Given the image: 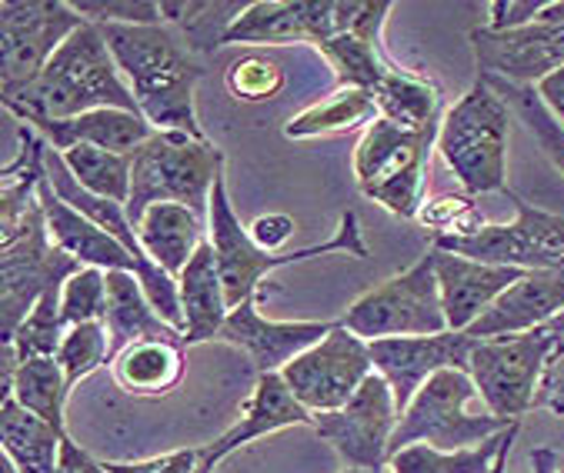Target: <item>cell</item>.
Returning <instances> with one entry per match:
<instances>
[{
	"label": "cell",
	"mask_w": 564,
	"mask_h": 473,
	"mask_svg": "<svg viewBox=\"0 0 564 473\" xmlns=\"http://www.w3.org/2000/svg\"><path fill=\"white\" fill-rule=\"evenodd\" d=\"M115 54L144 121L154 131H181L204 138L194 90L204 77L197 54L167 24H97Z\"/></svg>",
	"instance_id": "obj_1"
},
{
	"label": "cell",
	"mask_w": 564,
	"mask_h": 473,
	"mask_svg": "<svg viewBox=\"0 0 564 473\" xmlns=\"http://www.w3.org/2000/svg\"><path fill=\"white\" fill-rule=\"evenodd\" d=\"M104 107L141 113L100 28L90 21H84L67 37V44L54 54V61L28 90L4 100V110L14 113L21 124L70 121V117Z\"/></svg>",
	"instance_id": "obj_2"
},
{
	"label": "cell",
	"mask_w": 564,
	"mask_h": 473,
	"mask_svg": "<svg viewBox=\"0 0 564 473\" xmlns=\"http://www.w3.org/2000/svg\"><path fill=\"white\" fill-rule=\"evenodd\" d=\"M207 241L214 248L217 271H220L224 294H228V307L231 310L241 307L251 297H261L264 277L271 271H278V267H291V264L314 261V257H324V254H345V257H355V261H368L371 257L365 237H361V223H358V213L355 210H345L341 213V227H337V233L330 237V241H324V244H311V248L288 251V254H268V251H261L251 241L248 227L238 220L224 177L214 184V194H210Z\"/></svg>",
	"instance_id": "obj_3"
},
{
	"label": "cell",
	"mask_w": 564,
	"mask_h": 473,
	"mask_svg": "<svg viewBox=\"0 0 564 473\" xmlns=\"http://www.w3.org/2000/svg\"><path fill=\"white\" fill-rule=\"evenodd\" d=\"M508 121L511 107L481 77L471 90L447 107L437 154L447 170L458 177L465 194H508Z\"/></svg>",
	"instance_id": "obj_4"
},
{
	"label": "cell",
	"mask_w": 564,
	"mask_h": 473,
	"mask_svg": "<svg viewBox=\"0 0 564 473\" xmlns=\"http://www.w3.org/2000/svg\"><path fill=\"white\" fill-rule=\"evenodd\" d=\"M220 177L224 154L207 138L154 131V138L134 154L128 220L138 227L154 204H184L187 210L207 220L210 194Z\"/></svg>",
	"instance_id": "obj_5"
},
{
	"label": "cell",
	"mask_w": 564,
	"mask_h": 473,
	"mask_svg": "<svg viewBox=\"0 0 564 473\" xmlns=\"http://www.w3.org/2000/svg\"><path fill=\"white\" fill-rule=\"evenodd\" d=\"M561 350L564 337L547 323L528 333L478 340L468 361V377L475 381L488 414L521 424V417L534 410L538 384Z\"/></svg>",
	"instance_id": "obj_6"
},
{
	"label": "cell",
	"mask_w": 564,
	"mask_h": 473,
	"mask_svg": "<svg viewBox=\"0 0 564 473\" xmlns=\"http://www.w3.org/2000/svg\"><path fill=\"white\" fill-rule=\"evenodd\" d=\"M441 128L404 131L388 121H375L355 151V180L361 194L401 220H414L424 207L427 161L437 147Z\"/></svg>",
	"instance_id": "obj_7"
},
{
	"label": "cell",
	"mask_w": 564,
	"mask_h": 473,
	"mask_svg": "<svg viewBox=\"0 0 564 473\" xmlns=\"http://www.w3.org/2000/svg\"><path fill=\"white\" fill-rule=\"evenodd\" d=\"M478 397L475 381L465 371H441L434 374L401 414L391 457L404 447L424 443L434 450H468L478 447L511 424L495 414H468V404Z\"/></svg>",
	"instance_id": "obj_8"
},
{
	"label": "cell",
	"mask_w": 564,
	"mask_h": 473,
	"mask_svg": "<svg viewBox=\"0 0 564 473\" xmlns=\"http://www.w3.org/2000/svg\"><path fill=\"white\" fill-rule=\"evenodd\" d=\"M341 327L358 333L361 340H388V337H434L447 330V317L441 307V287L434 274L431 248L408 271L378 284L365 297H358L341 317Z\"/></svg>",
	"instance_id": "obj_9"
},
{
	"label": "cell",
	"mask_w": 564,
	"mask_h": 473,
	"mask_svg": "<svg viewBox=\"0 0 564 473\" xmlns=\"http://www.w3.org/2000/svg\"><path fill=\"white\" fill-rule=\"evenodd\" d=\"M84 24L70 0H4L0 4V97L28 90L67 37Z\"/></svg>",
	"instance_id": "obj_10"
},
{
	"label": "cell",
	"mask_w": 564,
	"mask_h": 473,
	"mask_svg": "<svg viewBox=\"0 0 564 473\" xmlns=\"http://www.w3.org/2000/svg\"><path fill=\"white\" fill-rule=\"evenodd\" d=\"M508 200L514 204L511 223H488L468 241H437L434 248L481 264L564 274V217L531 207L514 190H508Z\"/></svg>",
	"instance_id": "obj_11"
},
{
	"label": "cell",
	"mask_w": 564,
	"mask_h": 473,
	"mask_svg": "<svg viewBox=\"0 0 564 473\" xmlns=\"http://www.w3.org/2000/svg\"><path fill=\"white\" fill-rule=\"evenodd\" d=\"M371 374H375V361L368 340H361L341 323L281 371L291 394L314 417L348 407Z\"/></svg>",
	"instance_id": "obj_12"
},
{
	"label": "cell",
	"mask_w": 564,
	"mask_h": 473,
	"mask_svg": "<svg viewBox=\"0 0 564 473\" xmlns=\"http://www.w3.org/2000/svg\"><path fill=\"white\" fill-rule=\"evenodd\" d=\"M398 420L401 414L394 404V391L375 371L348 407L334 414H317L314 430L337 450V457L345 460L348 470L384 473V466L391 463V440H394Z\"/></svg>",
	"instance_id": "obj_13"
},
{
	"label": "cell",
	"mask_w": 564,
	"mask_h": 473,
	"mask_svg": "<svg viewBox=\"0 0 564 473\" xmlns=\"http://www.w3.org/2000/svg\"><path fill=\"white\" fill-rule=\"evenodd\" d=\"M368 0H258L228 34V44H324L351 31Z\"/></svg>",
	"instance_id": "obj_14"
},
{
	"label": "cell",
	"mask_w": 564,
	"mask_h": 473,
	"mask_svg": "<svg viewBox=\"0 0 564 473\" xmlns=\"http://www.w3.org/2000/svg\"><path fill=\"white\" fill-rule=\"evenodd\" d=\"M471 333L444 330L434 337H388V340H371V361L375 371L391 384L398 414H404L414 400V394L441 371H465L475 350Z\"/></svg>",
	"instance_id": "obj_15"
},
{
	"label": "cell",
	"mask_w": 564,
	"mask_h": 473,
	"mask_svg": "<svg viewBox=\"0 0 564 473\" xmlns=\"http://www.w3.org/2000/svg\"><path fill=\"white\" fill-rule=\"evenodd\" d=\"M478 77H498L518 87H538L544 77L564 67V24L534 21L518 31L475 28L471 34Z\"/></svg>",
	"instance_id": "obj_16"
},
{
	"label": "cell",
	"mask_w": 564,
	"mask_h": 473,
	"mask_svg": "<svg viewBox=\"0 0 564 473\" xmlns=\"http://www.w3.org/2000/svg\"><path fill=\"white\" fill-rule=\"evenodd\" d=\"M341 320H268L261 314V297L245 300L235 307L220 327L224 343L241 346L258 377L281 374L304 350L321 343Z\"/></svg>",
	"instance_id": "obj_17"
},
{
	"label": "cell",
	"mask_w": 564,
	"mask_h": 473,
	"mask_svg": "<svg viewBox=\"0 0 564 473\" xmlns=\"http://www.w3.org/2000/svg\"><path fill=\"white\" fill-rule=\"evenodd\" d=\"M288 427H314V414L291 394V387L284 384L281 374H264V377H258V387H254L251 400L245 404L241 417L220 437H214L210 443L200 447L197 473H214V466L224 457H231L241 447H248L268 433L288 430Z\"/></svg>",
	"instance_id": "obj_18"
},
{
	"label": "cell",
	"mask_w": 564,
	"mask_h": 473,
	"mask_svg": "<svg viewBox=\"0 0 564 473\" xmlns=\"http://www.w3.org/2000/svg\"><path fill=\"white\" fill-rule=\"evenodd\" d=\"M434 274L441 287V307L447 317V330H468L511 284H518L528 271L481 264L462 254H451L431 244Z\"/></svg>",
	"instance_id": "obj_19"
},
{
	"label": "cell",
	"mask_w": 564,
	"mask_h": 473,
	"mask_svg": "<svg viewBox=\"0 0 564 473\" xmlns=\"http://www.w3.org/2000/svg\"><path fill=\"white\" fill-rule=\"evenodd\" d=\"M394 11L391 0H368V8L361 14V21L337 34L324 44H317L314 51L327 61V67L334 70L337 90L341 87H358V90H375L398 64L388 57L381 34H384V21Z\"/></svg>",
	"instance_id": "obj_20"
},
{
	"label": "cell",
	"mask_w": 564,
	"mask_h": 473,
	"mask_svg": "<svg viewBox=\"0 0 564 473\" xmlns=\"http://www.w3.org/2000/svg\"><path fill=\"white\" fill-rule=\"evenodd\" d=\"M561 310H564V274L528 271L465 333H471L475 340L528 333L551 323Z\"/></svg>",
	"instance_id": "obj_21"
},
{
	"label": "cell",
	"mask_w": 564,
	"mask_h": 473,
	"mask_svg": "<svg viewBox=\"0 0 564 473\" xmlns=\"http://www.w3.org/2000/svg\"><path fill=\"white\" fill-rule=\"evenodd\" d=\"M41 200H44V213H47V230L54 248H61L64 254H70L80 267H97L104 274L110 271H128L141 280V264L128 254V248L121 241H115L107 230H100L90 217H84L80 210H74L67 200L57 197V190L51 187V180L41 184Z\"/></svg>",
	"instance_id": "obj_22"
},
{
	"label": "cell",
	"mask_w": 564,
	"mask_h": 473,
	"mask_svg": "<svg viewBox=\"0 0 564 473\" xmlns=\"http://www.w3.org/2000/svg\"><path fill=\"white\" fill-rule=\"evenodd\" d=\"M28 128H34L47 141V147L57 154L77 144L100 147L110 154H138V147H144L154 138V128L141 113L115 110V107L90 110V113L70 117V121H34Z\"/></svg>",
	"instance_id": "obj_23"
},
{
	"label": "cell",
	"mask_w": 564,
	"mask_h": 473,
	"mask_svg": "<svg viewBox=\"0 0 564 473\" xmlns=\"http://www.w3.org/2000/svg\"><path fill=\"white\" fill-rule=\"evenodd\" d=\"M110 333V361L118 358L121 350L141 340H177L184 343V333L171 327L148 300L141 280L128 271H110L107 274V320ZM187 346V343H184Z\"/></svg>",
	"instance_id": "obj_24"
},
{
	"label": "cell",
	"mask_w": 564,
	"mask_h": 473,
	"mask_svg": "<svg viewBox=\"0 0 564 473\" xmlns=\"http://www.w3.org/2000/svg\"><path fill=\"white\" fill-rule=\"evenodd\" d=\"M181 290V310H184V343H207L220 337V327L228 320V294L217 271V257L210 241L200 244V251L191 257V264L177 277Z\"/></svg>",
	"instance_id": "obj_25"
},
{
	"label": "cell",
	"mask_w": 564,
	"mask_h": 473,
	"mask_svg": "<svg viewBox=\"0 0 564 473\" xmlns=\"http://www.w3.org/2000/svg\"><path fill=\"white\" fill-rule=\"evenodd\" d=\"M134 230L141 237L144 251L151 254V261L174 280L207 241L204 217H197L184 204H154Z\"/></svg>",
	"instance_id": "obj_26"
},
{
	"label": "cell",
	"mask_w": 564,
	"mask_h": 473,
	"mask_svg": "<svg viewBox=\"0 0 564 473\" xmlns=\"http://www.w3.org/2000/svg\"><path fill=\"white\" fill-rule=\"evenodd\" d=\"M187 361L177 340H141L110 361V374L131 397H167L184 381Z\"/></svg>",
	"instance_id": "obj_27"
},
{
	"label": "cell",
	"mask_w": 564,
	"mask_h": 473,
	"mask_svg": "<svg viewBox=\"0 0 564 473\" xmlns=\"http://www.w3.org/2000/svg\"><path fill=\"white\" fill-rule=\"evenodd\" d=\"M521 424H511L498 437L468 447V450H434L424 443L404 447L391 457V473H505L508 450L518 437Z\"/></svg>",
	"instance_id": "obj_28"
},
{
	"label": "cell",
	"mask_w": 564,
	"mask_h": 473,
	"mask_svg": "<svg viewBox=\"0 0 564 473\" xmlns=\"http://www.w3.org/2000/svg\"><path fill=\"white\" fill-rule=\"evenodd\" d=\"M64 437L14 397L0 400V450L18 473H57Z\"/></svg>",
	"instance_id": "obj_29"
},
{
	"label": "cell",
	"mask_w": 564,
	"mask_h": 473,
	"mask_svg": "<svg viewBox=\"0 0 564 473\" xmlns=\"http://www.w3.org/2000/svg\"><path fill=\"white\" fill-rule=\"evenodd\" d=\"M371 94H375L381 121H388L394 128H404V131L441 128L444 113H447L441 87L417 77V74H411V70H404V67H394Z\"/></svg>",
	"instance_id": "obj_30"
},
{
	"label": "cell",
	"mask_w": 564,
	"mask_h": 473,
	"mask_svg": "<svg viewBox=\"0 0 564 473\" xmlns=\"http://www.w3.org/2000/svg\"><path fill=\"white\" fill-rule=\"evenodd\" d=\"M375 121H381L378 103L371 90H358V87H341L330 97L317 100L314 107L294 113L284 124V138L291 141H317V138H334V134H351L358 128H371Z\"/></svg>",
	"instance_id": "obj_31"
},
{
	"label": "cell",
	"mask_w": 564,
	"mask_h": 473,
	"mask_svg": "<svg viewBox=\"0 0 564 473\" xmlns=\"http://www.w3.org/2000/svg\"><path fill=\"white\" fill-rule=\"evenodd\" d=\"M248 8L245 0H161L164 24L174 28L194 54H214L228 44L231 28Z\"/></svg>",
	"instance_id": "obj_32"
},
{
	"label": "cell",
	"mask_w": 564,
	"mask_h": 473,
	"mask_svg": "<svg viewBox=\"0 0 564 473\" xmlns=\"http://www.w3.org/2000/svg\"><path fill=\"white\" fill-rule=\"evenodd\" d=\"M67 394H70V387H67V377H64L57 358L21 361L18 374H14L11 397L24 410H31L34 417H41L47 427H54L61 437H70L67 433Z\"/></svg>",
	"instance_id": "obj_33"
},
{
	"label": "cell",
	"mask_w": 564,
	"mask_h": 473,
	"mask_svg": "<svg viewBox=\"0 0 564 473\" xmlns=\"http://www.w3.org/2000/svg\"><path fill=\"white\" fill-rule=\"evenodd\" d=\"M61 157H64V167L70 170V177L87 194L104 197V200H118V204L128 207L134 154H110V151H100V147L77 144V147L64 151Z\"/></svg>",
	"instance_id": "obj_34"
},
{
	"label": "cell",
	"mask_w": 564,
	"mask_h": 473,
	"mask_svg": "<svg viewBox=\"0 0 564 473\" xmlns=\"http://www.w3.org/2000/svg\"><path fill=\"white\" fill-rule=\"evenodd\" d=\"M481 80H488L505 97V103L521 117V124L534 134V141L544 151V157L564 177V128L551 117V110L544 107L538 90L534 87H518V84H508V80H498V77H481Z\"/></svg>",
	"instance_id": "obj_35"
},
{
	"label": "cell",
	"mask_w": 564,
	"mask_h": 473,
	"mask_svg": "<svg viewBox=\"0 0 564 473\" xmlns=\"http://www.w3.org/2000/svg\"><path fill=\"white\" fill-rule=\"evenodd\" d=\"M414 223L434 237V244L437 241H468V237H475L488 227L485 210L475 204L471 194H447V197L424 200Z\"/></svg>",
	"instance_id": "obj_36"
},
{
	"label": "cell",
	"mask_w": 564,
	"mask_h": 473,
	"mask_svg": "<svg viewBox=\"0 0 564 473\" xmlns=\"http://www.w3.org/2000/svg\"><path fill=\"white\" fill-rule=\"evenodd\" d=\"M61 294L64 287L47 290L37 307L28 314V320L18 327V333L11 337V346L18 350L21 361H34V358H57V350L64 343V317H61Z\"/></svg>",
	"instance_id": "obj_37"
},
{
	"label": "cell",
	"mask_w": 564,
	"mask_h": 473,
	"mask_svg": "<svg viewBox=\"0 0 564 473\" xmlns=\"http://www.w3.org/2000/svg\"><path fill=\"white\" fill-rule=\"evenodd\" d=\"M57 364L67 377V387L74 391L84 377L110 364V333L104 323H80L64 333V343L57 350Z\"/></svg>",
	"instance_id": "obj_38"
},
{
	"label": "cell",
	"mask_w": 564,
	"mask_h": 473,
	"mask_svg": "<svg viewBox=\"0 0 564 473\" xmlns=\"http://www.w3.org/2000/svg\"><path fill=\"white\" fill-rule=\"evenodd\" d=\"M61 317L67 330L80 323H104L107 320V274L97 267H80L64 284Z\"/></svg>",
	"instance_id": "obj_39"
},
{
	"label": "cell",
	"mask_w": 564,
	"mask_h": 473,
	"mask_svg": "<svg viewBox=\"0 0 564 473\" xmlns=\"http://www.w3.org/2000/svg\"><path fill=\"white\" fill-rule=\"evenodd\" d=\"M70 8L90 24H164L161 0H70Z\"/></svg>",
	"instance_id": "obj_40"
},
{
	"label": "cell",
	"mask_w": 564,
	"mask_h": 473,
	"mask_svg": "<svg viewBox=\"0 0 564 473\" xmlns=\"http://www.w3.org/2000/svg\"><path fill=\"white\" fill-rule=\"evenodd\" d=\"M228 87L245 103L271 100L284 87V67L278 61H268V57H245V61L231 64Z\"/></svg>",
	"instance_id": "obj_41"
},
{
	"label": "cell",
	"mask_w": 564,
	"mask_h": 473,
	"mask_svg": "<svg viewBox=\"0 0 564 473\" xmlns=\"http://www.w3.org/2000/svg\"><path fill=\"white\" fill-rule=\"evenodd\" d=\"M197 463H200V447H184V450L151 457V460H134V463L104 460L110 473H197Z\"/></svg>",
	"instance_id": "obj_42"
},
{
	"label": "cell",
	"mask_w": 564,
	"mask_h": 473,
	"mask_svg": "<svg viewBox=\"0 0 564 473\" xmlns=\"http://www.w3.org/2000/svg\"><path fill=\"white\" fill-rule=\"evenodd\" d=\"M248 233H251V241H254L261 251H268V254H288L284 248L291 244V237L297 233V223H294L291 213L271 210V213L254 217L251 227H248Z\"/></svg>",
	"instance_id": "obj_43"
},
{
	"label": "cell",
	"mask_w": 564,
	"mask_h": 473,
	"mask_svg": "<svg viewBox=\"0 0 564 473\" xmlns=\"http://www.w3.org/2000/svg\"><path fill=\"white\" fill-rule=\"evenodd\" d=\"M544 11V0H495L488 8L491 21H488V31H518V28H528L538 21V14Z\"/></svg>",
	"instance_id": "obj_44"
},
{
	"label": "cell",
	"mask_w": 564,
	"mask_h": 473,
	"mask_svg": "<svg viewBox=\"0 0 564 473\" xmlns=\"http://www.w3.org/2000/svg\"><path fill=\"white\" fill-rule=\"evenodd\" d=\"M534 410H547L554 417H564V350L547 364V371L538 384Z\"/></svg>",
	"instance_id": "obj_45"
},
{
	"label": "cell",
	"mask_w": 564,
	"mask_h": 473,
	"mask_svg": "<svg viewBox=\"0 0 564 473\" xmlns=\"http://www.w3.org/2000/svg\"><path fill=\"white\" fill-rule=\"evenodd\" d=\"M57 473H110V470L104 466V460H94L74 437H64Z\"/></svg>",
	"instance_id": "obj_46"
},
{
	"label": "cell",
	"mask_w": 564,
	"mask_h": 473,
	"mask_svg": "<svg viewBox=\"0 0 564 473\" xmlns=\"http://www.w3.org/2000/svg\"><path fill=\"white\" fill-rule=\"evenodd\" d=\"M534 90H538V97L544 100V107L551 110L554 121L564 128V67L554 70L551 77H544Z\"/></svg>",
	"instance_id": "obj_47"
},
{
	"label": "cell",
	"mask_w": 564,
	"mask_h": 473,
	"mask_svg": "<svg viewBox=\"0 0 564 473\" xmlns=\"http://www.w3.org/2000/svg\"><path fill=\"white\" fill-rule=\"evenodd\" d=\"M531 466H534V473H564V460L547 447L531 453Z\"/></svg>",
	"instance_id": "obj_48"
},
{
	"label": "cell",
	"mask_w": 564,
	"mask_h": 473,
	"mask_svg": "<svg viewBox=\"0 0 564 473\" xmlns=\"http://www.w3.org/2000/svg\"><path fill=\"white\" fill-rule=\"evenodd\" d=\"M547 327H551V330H557V333L564 337V310H561V314H557V317H554V320H551Z\"/></svg>",
	"instance_id": "obj_49"
},
{
	"label": "cell",
	"mask_w": 564,
	"mask_h": 473,
	"mask_svg": "<svg viewBox=\"0 0 564 473\" xmlns=\"http://www.w3.org/2000/svg\"><path fill=\"white\" fill-rule=\"evenodd\" d=\"M0 473H18V470H14V463H11L8 457H0Z\"/></svg>",
	"instance_id": "obj_50"
},
{
	"label": "cell",
	"mask_w": 564,
	"mask_h": 473,
	"mask_svg": "<svg viewBox=\"0 0 564 473\" xmlns=\"http://www.w3.org/2000/svg\"><path fill=\"white\" fill-rule=\"evenodd\" d=\"M341 473H381V470H348V466H345Z\"/></svg>",
	"instance_id": "obj_51"
}]
</instances>
